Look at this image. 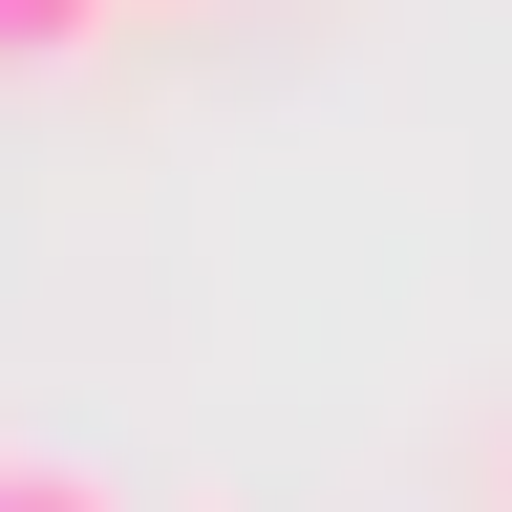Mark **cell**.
Returning a JSON list of instances; mask_svg holds the SVG:
<instances>
[{
    "instance_id": "obj_1",
    "label": "cell",
    "mask_w": 512,
    "mask_h": 512,
    "mask_svg": "<svg viewBox=\"0 0 512 512\" xmlns=\"http://www.w3.org/2000/svg\"><path fill=\"white\" fill-rule=\"evenodd\" d=\"M107 22H128V0H0V64H86Z\"/></svg>"
},
{
    "instance_id": "obj_2",
    "label": "cell",
    "mask_w": 512,
    "mask_h": 512,
    "mask_svg": "<svg viewBox=\"0 0 512 512\" xmlns=\"http://www.w3.org/2000/svg\"><path fill=\"white\" fill-rule=\"evenodd\" d=\"M0 512H128L107 470H64V448H0Z\"/></svg>"
}]
</instances>
